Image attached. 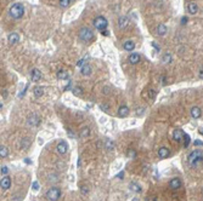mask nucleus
<instances>
[{
	"instance_id": "nucleus-1",
	"label": "nucleus",
	"mask_w": 203,
	"mask_h": 201,
	"mask_svg": "<svg viewBox=\"0 0 203 201\" xmlns=\"http://www.w3.org/2000/svg\"><path fill=\"white\" fill-rule=\"evenodd\" d=\"M187 164L192 168H197L203 165V150L195 149L187 155Z\"/></svg>"
},
{
	"instance_id": "nucleus-2",
	"label": "nucleus",
	"mask_w": 203,
	"mask_h": 201,
	"mask_svg": "<svg viewBox=\"0 0 203 201\" xmlns=\"http://www.w3.org/2000/svg\"><path fill=\"white\" fill-rule=\"evenodd\" d=\"M9 14H10V16H11L14 19L22 18L23 15H24V6H23V4H21V3L12 4L11 7H10V10H9Z\"/></svg>"
},
{
	"instance_id": "nucleus-3",
	"label": "nucleus",
	"mask_w": 203,
	"mask_h": 201,
	"mask_svg": "<svg viewBox=\"0 0 203 201\" xmlns=\"http://www.w3.org/2000/svg\"><path fill=\"white\" fill-rule=\"evenodd\" d=\"M79 39L84 43H89L90 40L94 39V33L90 28L83 27V28H80V31H79Z\"/></svg>"
},
{
	"instance_id": "nucleus-4",
	"label": "nucleus",
	"mask_w": 203,
	"mask_h": 201,
	"mask_svg": "<svg viewBox=\"0 0 203 201\" xmlns=\"http://www.w3.org/2000/svg\"><path fill=\"white\" fill-rule=\"evenodd\" d=\"M45 197H46L48 201H57L61 197V189L57 188V187L50 188L45 194Z\"/></svg>"
},
{
	"instance_id": "nucleus-5",
	"label": "nucleus",
	"mask_w": 203,
	"mask_h": 201,
	"mask_svg": "<svg viewBox=\"0 0 203 201\" xmlns=\"http://www.w3.org/2000/svg\"><path fill=\"white\" fill-rule=\"evenodd\" d=\"M93 24H94V27L97 29V31L102 32V31H106V28L108 26V22H107V19L104 16H97V17L94 18Z\"/></svg>"
},
{
	"instance_id": "nucleus-6",
	"label": "nucleus",
	"mask_w": 203,
	"mask_h": 201,
	"mask_svg": "<svg viewBox=\"0 0 203 201\" xmlns=\"http://www.w3.org/2000/svg\"><path fill=\"white\" fill-rule=\"evenodd\" d=\"M42 123V118H40L37 113H33L30 114L28 118H27V126L28 127H38Z\"/></svg>"
},
{
	"instance_id": "nucleus-7",
	"label": "nucleus",
	"mask_w": 203,
	"mask_h": 201,
	"mask_svg": "<svg viewBox=\"0 0 203 201\" xmlns=\"http://www.w3.org/2000/svg\"><path fill=\"white\" fill-rule=\"evenodd\" d=\"M182 185V182H181V179L179 177H174V178H171L170 179V182H169V188L171 190H178L180 189Z\"/></svg>"
},
{
	"instance_id": "nucleus-8",
	"label": "nucleus",
	"mask_w": 203,
	"mask_h": 201,
	"mask_svg": "<svg viewBox=\"0 0 203 201\" xmlns=\"http://www.w3.org/2000/svg\"><path fill=\"white\" fill-rule=\"evenodd\" d=\"M67 150H68V144L65 142V140H61V142L56 145V152H57V154H60V155L66 154Z\"/></svg>"
},
{
	"instance_id": "nucleus-9",
	"label": "nucleus",
	"mask_w": 203,
	"mask_h": 201,
	"mask_svg": "<svg viewBox=\"0 0 203 201\" xmlns=\"http://www.w3.org/2000/svg\"><path fill=\"white\" fill-rule=\"evenodd\" d=\"M0 187L3 190H7L11 187V178L9 176H1V182H0Z\"/></svg>"
},
{
	"instance_id": "nucleus-10",
	"label": "nucleus",
	"mask_w": 203,
	"mask_h": 201,
	"mask_svg": "<svg viewBox=\"0 0 203 201\" xmlns=\"http://www.w3.org/2000/svg\"><path fill=\"white\" fill-rule=\"evenodd\" d=\"M30 79H32V81L38 83L39 80L42 79V72H40L39 69H37V68L32 69V70H30Z\"/></svg>"
},
{
	"instance_id": "nucleus-11",
	"label": "nucleus",
	"mask_w": 203,
	"mask_h": 201,
	"mask_svg": "<svg viewBox=\"0 0 203 201\" xmlns=\"http://www.w3.org/2000/svg\"><path fill=\"white\" fill-rule=\"evenodd\" d=\"M184 131L182 130H180V128H178V130H174V132H173V139L175 140V142H181L182 139H184Z\"/></svg>"
},
{
	"instance_id": "nucleus-12",
	"label": "nucleus",
	"mask_w": 203,
	"mask_h": 201,
	"mask_svg": "<svg viewBox=\"0 0 203 201\" xmlns=\"http://www.w3.org/2000/svg\"><path fill=\"white\" fill-rule=\"evenodd\" d=\"M169 155H170V152H169V149L167 147H161L158 149V156H159V159H162V160L167 159Z\"/></svg>"
},
{
	"instance_id": "nucleus-13",
	"label": "nucleus",
	"mask_w": 203,
	"mask_h": 201,
	"mask_svg": "<svg viewBox=\"0 0 203 201\" xmlns=\"http://www.w3.org/2000/svg\"><path fill=\"white\" fill-rule=\"evenodd\" d=\"M123 48L127 52L134 51V48H135V43L133 41V40H127V41L123 43Z\"/></svg>"
},
{
	"instance_id": "nucleus-14",
	"label": "nucleus",
	"mask_w": 203,
	"mask_h": 201,
	"mask_svg": "<svg viewBox=\"0 0 203 201\" xmlns=\"http://www.w3.org/2000/svg\"><path fill=\"white\" fill-rule=\"evenodd\" d=\"M128 24H129V19H128V17H125V16H120V17L118 18V27H119V29H124V28H127V27H128Z\"/></svg>"
},
{
	"instance_id": "nucleus-15",
	"label": "nucleus",
	"mask_w": 203,
	"mask_h": 201,
	"mask_svg": "<svg viewBox=\"0 0 203 201\" xmlns=\"http://www.w3.org/2000/svg\"><path fill=\"white\" fill-rule=\"evenodd\" d=\"M129 107L127 105H120L119 109H118V116L119 118H127L129 115Z\"/></svg>"
},
{
	"instance_id": "nucleus-16",
	"label": "nucleus",
	"mask_w": 203,
	"mask_h": 201,
	"mask_svg": "<svg viewBox=\"0 0 203 201\" xmlns=\"http://www.w3.org/2000/svg\"><path fill=\"white\" fill-rule=\"evenodd\" d=\"M190 113H191V116L194 119H199L202 116V110H201L199 107H192L191 110H190Z\"/></svg>"
},
{
	"instance_id": "nucleus-17",
	"label": "nucleus",
	"mask_w": 203,
	"mask_h": 201,
	"mask_svg": "<svg viewBox=\"0 0 203 201\" xmlns=\"http://www.w3.org/2000/svg\"><path fill=\"white\" fill-rule=\"evenodd\" d=\"M140 59H141L140 55H139V53H136V52H133V53H131V55L129 56L128 61H129V63H130V64H137V63L140 62Z\"/></svg>"
},
{
	"instance_id": "nucleus-18",
	"label": "nucleus",
	"mask_w": 203,
	"mask_h": 201,
	"mask_svg": "<svg viewBox=\"0 0 203 201\" xmlns=\"http://www.w3.org/2000/svg\"><path fill=\"white\" fill-rule=\"evenodd\" d=\"M7 41L11 44V45L18 43V41H19V35H18L17 33H10L9 36H7Z\"/></svg>"
},
{
	"instance_id": "nucleus-19",
	"label": "nucleus",
	"mask_w": 203,
	"mask_h": 201,
	"mask_svg": "<svg viewBox=\"0 0 203 201\" xmlns=\"http://www.w3.org/2000/svg\"><path fill=\"white\" fill-rule=\"evenodd\" d=\"M187 11H189V14H191V15H196V14L198 12V5H197L196 3H190V4L187 5Z\"/></svg>"
},
{
	"instance_id": "nucleus-20",
	"label": "nucleus",
	"mask_w": 203,
	"mask_h": 201,
	"mask_svg": "<svg viewBox=\"0 0 203 201\" xmlns=\"http://www.w3.org/2000/svg\"><path fill=\"white\" fill-rule=\"evenodd\" d=\"M93 72V68L90 67V64H85L83 68H80V74L84 75V76H89Z\"/></svg>"
},
{
	"instance_id": "nucleus-21",
	"label": "nucleus",
	"mask_w": 203,
	"mask_h": 201,
	"mask_svg": "<svg viewBox=\"0 0 203 201\" xmlns=\"http://www.w3.org/2000/svg\"><path fill=\"white\" fill-rule=\"evenodd\" d=\"M167 32H168V28H167V26H166L164 23L158 24V27H157V34H158V35L163 36V35H166Z\"/></svg>"
},
{
	"instance_id": "nucleus-22",
	"label": "nucleus",
	"mask_w": 203,
	"mask_h": 201,
	"mask_svg": "<svg viewBox=\"0 0 203 201\" xmlns=\"http://www.w3.org/2000/svg\"><path fill=\"white\" fill-rule=\"evenodd\" d=\"M79 136L82 137V138H88L90 136V128L88 126L83 127L82 130H80V132H79Z\"/></svg>"
},
{
	"instance_id": "nucleus-23",
	"label": "nucleus",
	"mask_w": 203,
	"mask_h": 201,
	"mask_svg": "<svg viewBox=\"0 0 203 201\" xmlns=\"http://www.w3.org/2000/svg\"><path fill=\"white\" fill-rule=\"evenodd\" d=\"M33 93H34V96H35L37 98L42 97V96L44 95V88L40 87V86H37V87H34V90H33Z\"/></svg>"
},
{
	"instance_id": "nucleus-24",
	"label": "nucleus",
	"mask_w": 203,
	"mask_h": 201,
	"mask_svg": "<svg viewBox=\"0 0 203 201\" xmlns=\"http://www.w3.org/2000/svg\"><path fill=\"white\" fill-rule=\"evenodd\" d=\"M30 143H32V142H30L29 138H22V140H21V149L27 150V149L29 148Z\"/></svg>"
},
{
	"instance_id": "nucleus-25",
	"label": "nucleus",
	"mask_w": 203,
	"mask_h": 201,
	"mask_svg": "<svg viewBox=\"0 0 203 201\" xmlns=\"http://www.w3.org/2000/svg\"><path fill=\"white\" fill-rule=\"evenodd\" d=\"M129 188H130V190H131V192H134V193H141V187H140L137 183H135V182L130 183Z\"/></svg>"
},
{
	"instance_id": "nucleus-26",
	"label": "nucleus",
	"mask_w": 203,
	"mask_h": 201,
	"mask_svg": "<svg viewBox=\"0 0 203 201\" xmlns=\"http://www.w3.org/2000/svg\"><path fill=\"white\" fill-rule=\"evenodd\" d=\"M171 61H173V57H171V55L169 53V52H166L164 55H163V57H162V62L163 63H170Z\"/></svg>"
},
{
	"instance_id": "nucleus-27",
	"label": "nucleus",
	"mask_w": 203,
	"mask_h": 201,
	"mask_svg": "<svg viewBox=\"0 0 203 201\" xmlns=\"http://www.w3.org/2000/svg\"><path fill=\"white\" fill-rule=\"evenodd\" d=\"M105 149L107 150H113L114 149V142L112 139H106L105 142Z\"/></svg>"
},
{
	"instance_id": "nucleus-28",
	"label": "nucleus",
	"mask_w": 203,
	"mask_h": 201,
	"mask_svg": "<svg viewBox=\"0 0 203 201\" xmlns=\"http://www.w3.org/2000/svg\"><path fill=\"white\" fill-rule=\"evenodd\" d=\"M57 78L60 80L68 79V72H66V70H58V72H57Z\"/></svg>"
},
{
	"instance_id": "nucleus-29",
	"label": "nucleus",
	"mask_w": 203,
	"mask_h": 201,
	"mask_svg": "<svg viewBox=\"0 0 203 201\" xmlns=\"http://www.w3.org/2000/svg\"><path fill=\"white\" fill-rule=\"evenodd\" d=\"M7 155H9L7 148L1 145V147H0V156H1V159H5V158H7Z\"/></svg>"
},
{
	"instance_id": "nucleus-30",
	"label": "nucleus",
	"mask_w": 203,
	"mask_h": 201,
	"mask_svg": "<svg viewBox=\"0 0 203 201\" xmlns=\"http://www.w3.org/2000/svg\"><path fill=\"white\" fill-rule=\"evenodd\" d=\"M86 59H88V56H86V57H84V58H82V59H79V61L77 62V67L83 68L85 64H88V63H86Z\"/></svg>"
},
{
	"instance_id": "nucleus-31",
	"label": "nucleus",
	"mask_w": 203,
	"mask_h": 201,
	"mask_svg": "<svg viewBox=\"0 0 203 201\" xmlns=\"http://www.w3.org/2000/svg\"><path fill=\"white\" fill-rule=\"evenodd\" d=\"M73 93L76 95V96H80L83 93V90H82V87H79V86H76L74 88H73Z\"/></svg>"
},
{
	"instance_id": "nucleus-32",
	"label": "nucleus",
	"mask_w": 203,
	"mask_h": 201,
	"mask_svg": "<svg viewBox=\"0 0 203 201\" xmlns=\"http://www.w3.org/2000/svg\"><path fill=\"white\" fill-rule=\"evenodd\" d=\"M71 4V0H60V6L61 7H68Z\"/></svg>"
},
{
	"instance_id": "nucleus-33",
	"label": "nucleus",
	"mask_w": 203,
	"mask_h": 201,
	"mask_svg": "<svg viewBox=\"0 0 203 201\" xmlns=\"http://www.w3.org/2000/svg\"><path fill=\"white\" fill-rule=\"evenodd\" d=\"M147 97L150 98V99H153L155 97H156V91H155V90H148V91H147Z\"/></svg>"
},
{
	"instance_id": "nucleus-34",
	"label": "nucleus",
	"mask_w": 203,
	"mask_h": 201,
	"mask_svg": "<svg viewBox=\"0 0 203 201\" xmlns=\"http://www.w3.org/2000/svg\"><path fill=\"white\" fill-rule=\"evenodd\" d=\"M184 140H185V143H184V148H187L190 145V136L187 133L184 135Z\"/></svg>"
},
{
	"instance_id": "nucleus-35",
	"label": "nucleus",
	"mask_w": 203,
	"mask_h": 201,
	"mask_svg": "<svg viewBox=\"0 0 203 201\" xmlns=\"http://www.w3.org/2000/svg\"><path fill=\"white\" fill-rule=\"evenodd\" d=\"M128 156L129 158H131V159H135V156H136V152L134 149H130L129 150V153H128Z\"/></svg>"
},
{
	"instance_id": "nucleus-36",
	"label": "nucleus",
	"mask_w": 203,
	"mask_h": 201,
	"mask_svg": "<svg viewBox=\"0 0 203 201\" xmlns=\"http://www.w3.org/2000/svg\"><path fill=\"white\" fill-rule=\"evenodd\" d=\"M7 172H9L7 166H1V176H7Z\"/></svg>"
},
{
	"instance_id": "nucleus-37",
	"label": "nucleus",
	"mask_w": 203,
	"mask_h": 201,
	"mask_svg": "<svg viewBox=\"0 0 203 201\" xmlns=\"http://www.w3.org/2000/svg\"><path fill=\"white\" fill-rule=\"evenodd\" d=\"M49 180H50V182H57L58 178H57L56 175H50L49 176Z\"/></svg>"
},
{
	"instance_id": "nucleus-38",
	"label": "nucleus",
	"mask_w": 203,
	"mask_h": 201,
	"mask_svg": "<svg viewBox=\"0 0 203 201\" xmlns=\"http://www.w3.org/2000/svg\"><path fill=\"white\" fill-rule=\"evenodd\" d=\"M100 109H102L104 112H108L109 110V107L107 104H100Z\"/></svg>"
},
{
	"instance_id": "nucleus-39",
	"label": "nucleus",
	"mask_w": 203,
	"mask_h": 201,
	"mask_svg": "<svg viewBox=\"0 0 203 201\" xmlns=\"http://www.w3.org/2000/svg\"><path fill=\"white\" fill-rule=\"evenodd\" d=\"M32 188H33V190H35V192H37V190L39 189V183H38V182H33Z\"/></svg>"
},
{
	"instance_id": "nucleus-40",
	"label": "nucleus",
	"mask_w": 203,
	"mask_h": 201,
	"mask_svg": "<svg viewBox=\"0 0 203 201\" xmlns=\"http://www.w3.org/2000/svg\"><path fill=\"white\" fill-rule=\"evenodd\" d=\"M111 93V88L109 87H104V95H109Z\"/></svg>"
},
{
	"instance_id": "nucleus-41",
	"label": "nucleus",
	"mask_w": 203,
	"mask_h": 201,
	"mask_svg": "<svg viewBox=\"0 0 203 201\" xmlns=\"http://www.w3.org/2000/svg\"><path fill=\"white\" fill-rule=\"evenodd\" d=\"M143 114H144V108H140V109H137V112H136V115L141 116Z\"/></svg>"
},
{
	"instance_id": "nucleus-42",
	"label": "nucleus",
	"mask_w": 203,
	"mask_h": 201,
	"mask_svg": "<svg viewBox=\"0 0 203 201\" xmlns=\"http://www.w3.org/2000/svg\"><path fill=\"white\" fill-rule=\"evenodd\" d=\"M195 145H198V147H203V142H201V140H195Z\"/></svg>"
},
{
	"instance_id": "nucleus-43",
	"label": "nucleus",
	"mask_w": 203,
	"mask_h": 201,
	"mask_svg": "<svg viewBox=\"0 0 203 201\" xmlns=\"http://www.w3.org/2000/svg\"><path fill=\"white\" fill-rule=\"evenodd\" d=\"M152 46H153V47L157 50V52H159V50H161V48H159V46H158L156 43H152Z\"/></svg>"
},
{
	"instance_id": "nucleus-44",
	"label": "nucleus",
	"mask_w": 203,
	"mask_h": 201,
	"mask_svg": "<svg viewBox=\"0 0 203 201\" xmlns=\"http://www.w3.org/2000/svg\"><path fill=\"white\" fill-rule=\"evenodd\" d=\"M80 190H82V193H83V194H86V193H88L86 187H82V188H80Z\"/></svg>"
},
{
	"instance_id": "nucleus-45",
	"label": "nucleus",
	"mask_w": 203,
	"mask_h": 201,
	"mask_svg": "<svg viewBox=\"0 0 203 201\" xmlns=\"http://www.w3.org/2000/svg\"><path fill=\"white\" fill-rule=\"evenodd\" d=\"M198 76H199L201 79H203V68H202V69H199V72H198Z\"/></svg>"
},
{
	"instance_id": "nucleus-46",
	"label": "nucleus",
	"mask_w": 203,
	"mask_h": 201,
	"mask_svg": "<svg viewBox=\"0 0 203 201\" xmlns=\"http://www.w3.org/2000/svg\"><path fill=\"white\" fill-rule=\"evenodd\" d=\"M186 21H187V17H182L181 23H182V24H185V23H186Z\"/></svg>"
},
{
	"instance_id": "nucleus-47",
	"label": "nucleus",
	"mask_w": 203,
	"mask_h": 201,
	"mask_svg": "<svg viewBox=\"0 0 203 201\" xmlns=\"http://www.w3.org/2000/svg\"><path fill=\"white\" fill-rule=\"evenodd\" d=\"M102 35L107 36V35H109V32H108V31H102Z\"/></svg>"
},
{
	"instance_id": "nucleus-48",
	"label": "nucleus",
	"mask_w": 203,
	"mask_h": 201,
	"mask_svg": "<svg viewBox=\"0 0 203 201\" xmlns=\"http://www.w3.org/2000/svg\"><path fill=\"white\" fill-rule=\"evenodd\" d=\"M6 95H7L6 90H3V92H1V96H3V97H6Z\"/></svg>"
},
{
	"instance_id": "nucleus-49",
	"label": "nucleus",
	"mask_w": 203,
	"mask_h": 201,
	"mask_svg": "<svg viewBox=\"0 0 203 201\" xmlns=\"http://www.w3.org/2000/svg\"><path fill=\"white\" fill-rule=\"evenodd\" d=\"M123 176H124L123 172H120V175H118V177H120V179H123Z\"/></svg>"
},
{
	"instance_id": "nucleus-50",
	"label": "nucleus",
	"mask_w": 203,
	"mask_h": 201,
	"mask_svg": "<svg viewBox=\"0 0 203 201\" xmlns=\"http://www.w3.org/2000/svg\"><path fill=\"white\" fill-rule=\"evenodd\" d=\"M71 1H73V0H71Z\"/></svg>"
}]
</instances>
